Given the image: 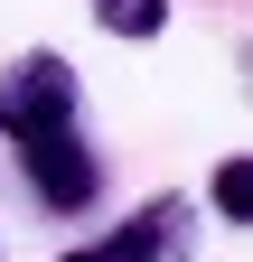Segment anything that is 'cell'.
<instances>
[{
  "mask_svg": "<svg viewBox=\"0 0 253 262\" xmlns=\"http://www.w3.org/2000/svg\"><path fill=\"white\" fill-rule=\"evenodd\" d=\"M19 169H28V187H38L56 215H85V206H94V187H103V169H94V150L75 141V131L19 141Z\"/></svg>",
  "mask_w": 253,
  "mask_h": 262,
  "instance_id": "2",
  "label": "cell"
},
{
  "mask_svg": "<svg viewBox=\"0 0 253 262\" xmlns=\"http://www.w3.org/2000/svg\"><path fill=\"white\" fill-rule=\"evenodd\" d=\"M94 19H103L113 38H160V28H169V0H94Z\"/></svg>",
  "mask_w": 253,
  "mask_h": 262,
  "instance_id": "4",
  "label": "cell"
},
{
  "mask_svg": "<svg viewBox=\"0 0 253 262\" xmlns=\"http://www.w3.org/2000/svg\"><path fill=\"white\" fill-rule=\"evenodd\" d=\"M216 215H225V225L253 215V159H225V169H216Z\"/></svg>",
  "mask_w": 253,
  "mask_h": 262,
  "instance_id": "5",
  "label": "cell"
},
{
  "mask_svg": "<svg viewBox=\"0 0 253 262\" xmlns=\"http://www.w3.org/2000/svg\"><path fill=\"white\" fill-rule=\"evenodd\" d=\"M56 262H103V253H56Z\"/></svg>",
  "mask_w": 253,
  "mask_h": 262,
  "instance_id": "6",
  "label": "cell"
},
{
  "mask_svg": "<svg viewBox=\"0 0 253 262\" xmlns=\"http://www.w3.org/2000/svg\"><path fill=\"white\" fill-rule=\"evenodd\" d=\"M187 253V196H150V206L103 244V262H178Z\"/></svg>",
  "mask_w": 253,
  "mask_h": 262,
  "instance_id": "3",
  "label": "cell"
},
{
  "mask_svg": "<svg viewBox=\"0 0 253 262\" xmlns=\"http://www.w3.org/2000/svg\"><path fill=\"white\" fill-rule=\"evenodd\" d=\"M0 131L10 141H47V131H75V66L66 56H19L0 75Z\"/></svg>",
  "mask_w": 253,
  "mask_h": 262,
  "instance_id": "1",
  "label": "cell"
}]
</instances>
